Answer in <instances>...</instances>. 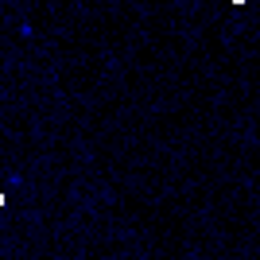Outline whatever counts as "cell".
Wrapping results in <instances>:
<instances>
[{"instance_id":"cell-1","label":"cell","mask_w":260,"mask_h":260,"mask_svg":"<svg viewBox=\"0 0 260 260\" xmlns=\"http://www.w3.org/2000/svg\"><path fill=\"white\" fill-rule=\"evenodd\" d=\"M233 4H245V0H233Z\"/></svg>"}]
</instances>
